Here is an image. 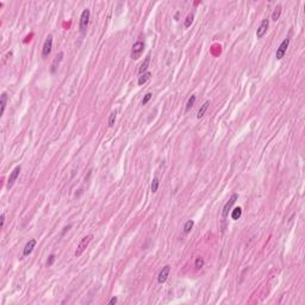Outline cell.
Here are the masks:
<instances>
[{"instance_id": "cell-4", "label": "cell", "mask_w": 305, "mask_h": 305, "mask_svg": "<svg viewBox=\"0 0 305 305\" xmlns=\"http://www.w3.org/2000/svg\"><path fill=\"white\" fill-rule=\"evenodd\" d=\"M290 41H291V38H290V36L289 37H286L284 41L281 42V44L279 45V48L277 49V53H275V57H277V60H281L284 55L286 54V50L289 48V44H290Z\"/></svg>"}, {"instance_id": "cell-28", "label": "cell", "mask_w": 305, "mask_h": 305, "mask_svg": "<svg viewBox=\"0 0 305 305\" xmlns=\"http://www.w3.org/2000/svg\"><path fill=\"white\" fill-rule=\"evenodd\" d=\"M71 228H72V225H68V227H66V228H64V230H63V231H62V235H64V233H66V231H68V230H69Z\"/></svg>"}, {"instance_id": "cell-15", "label": "cell", "mask_w": 305, "mask_h": 305, "mask_svg": "<svg viewBox=\"0 0 305 305\" xmlns=\"http://www.w3.org/2000/svg\"><path fill=\"white\" fill-rule=\"evenodd\" d=\"M209 105H210V101H209V100L205 101V103L201 105V107L198 110V113H197V118H198V119H200V118H201V117L205 114V112H206V110H207V107H209Z\"/></svg>"}, {"instance_id": "cell-20", "label": "cell", "mask_w": 305, "mask_h": 305, "mask_svg": "<svg viewBox=\"0 0 305 305\" xmlns=\"http://www.w3.org/2000/svg\"><path fill=\"white\" fill-rule=\"evenodd\" d=\"M159 184H160V181H159V178L155 177L153 179V181H151V186H150V190L153 193H156L157 192V188H159Z\"/></svg>"}, {"instance_id": "cell-7", "label": "cell", "mask_w": 305, "mask_h": 305, "mask_svg": "<svg viewBox=\"0 0 305 305\" xmlns=\"http://www.w3.org/2000/svg\"><path fill=\"white\" fill-rule=\"evenodd\" d=\"M169 273H170V266L169 265H166L164 267H162V270H160V273H159V275H157V281H159L160 284L166 283L167 279H168V277H169Z\"/></svg>"}, {"instance_id": "cell-10", "label": "cell", "mask_w": 305, "mask_h": 305, "mask_svg": "<svg viewBox=\"0 0 305 305\" xmlns=\"http://www.w3.org/2000/svg\"><path fill=\"white\" fill-rule=\"evenodd\" d=\"M36 240L35 238H32V240H30V241L25 244V247H24V249H23V256H28V255H30L31 253H32V250H34V248L36 247Z\"/></svg>"}, {"instance_id": "cell-14", "label": "cell", "mask_w": 305, "mask_h": 305, "mask_svg": "<svg viewBox=\"0 0 305 305\" xmlns=\"http://www.w3.org/2000/svg\"><path fill=\"white\" fill-rule=\"evenodd\" d=\"M6 103H7V93L2 92L1 93V97H0V105H1V112H0V114H1V116H2L4 112H5Z\"/></svg>"}, {"instance_id": "cell-11", "label": "cell", "mask_w": 305, "mask_h": 305, "mask_svg": "<svg viewBox=\"0 0 305 305\" xmlns=\"http://www.w3.org/2000/svg\"><path fill=\"white\" fill-rule=\"evenodd\" d=\"M62 58H63V53H60V54L54 58V61H53V63H51V69H50L51 73H55V72H56V69L58 68V64H60V62L62 61Z\"/></svg>"}, {"instance_id": "cell-12", "label": "cell", "mask_w": 305, "mask_h": 305, "mask_svg": "<svg viewBox=\"0 0 305 305\" xmlns=\"http://www.w3.org/2000/svg\"><path fill=\"white\" fill-rule=\"evenodd\" d=\"M151 78V73L150 72H146V73H143V74H141V76L138 78V85L140 86H142V85H144L149 79Z\"/></svg>"}, {"instance_id": "cell-22", "label": "cell", "mask_w": 305, "mask_h": 305, "mask_svg": "<svg viewBox=\"0 0 305 305\" xmlns=\"http://www.w3.org/2000/svg\"><path fill=\"white\" fill-rule=\"evenodd\" d=\"M193 19H194V14L193 13H190L187 17H186V19H185V28H190L192 25V23H193Z\"/></svg>"}, {"instance_id": "cell-8", "label": "cell", "mask_w": 305, "mask_h": 305, "mask_svg": "<svg viewBox=\"0 0 305 305\" xmlns=\"http://www.w3.org/2000/svg\"><path fill=\"white\" fill-rule=\"evenodd\" d=\"M51 48H53V36H48L47 39L44 41V44H43L42 48V56L47 57L51 53Z\"/></svg>"}, {"instance_id": "cell-24", "label": "cell", "mask_w": 305, "mask_h": 305, "mask_svg": "<svg viewBox=\"0 0 305 305\" xmlns=\"http://www.w3.org/2000/svg\"><path fill=\"white\" fill-rule=\"evenodd\" d=\"M151 97H153V94H151V93H150V92L147 93V94L144 95V98L142 99V101H141V104H142V105H147V104L149 103V100L151 99Z\"/></svg>"}, {"instance_id": "cell-3", "label": "cell", "mask_w": 305, "mask_h": 305, "mask_svg": "<svg viewBox=\"0 0 305 305\" xmlns=\"http://www.w3.org/2000/svg\"><path fill=\"white\" fill-rule=\"evenodd\" d=\"M143 50H144V42L142 41H137V42L132 45V49H131V57L134 60H138L141 55H142Z\"/></svg>"}, {"instance_id": "cell-19", "label": "cell", "mask_w": 305, "mask_h": 305, "mask_svg": "<svg viewBox=\"0 0 305 305\" xmlns=\"http://www.w3.org/2000/svg\"><path fill=\"white\" fill-rule=\"evenodd\" d=\"M193 225H194V222H193V220H187V222L185 223V225H184V234H188V233L192 230Z\"/></svg>"}, {"instance_id": "cell-27", "label": "cell", "mask_w": 305, "mask_h": 305, "mask_svg": "<svg viewBox=\"0 0 305 305\" xmlns=\"http://www.w3.org/2000/svg\"><path fill=\"white\" fill-rule=\"evenodd\" d=\"M5 224V213H1V228H4Z\"/></svg>"}, {"instance_id": "cell-23", "label": "cell", "mask_w": 305, "mask_h": 305, "mask_svg": "<svg viewBox=\"0 0 305 305\" xmlns=\"http://www.w3.org/2000/svg\"><path fill=\"white\" fill-rule=\"evenodd\" d=\"M116 117H117V112H116V111L110 114V117H109V122H107V123H109V127H110V128H112V127L114 125V122H116Z\"/></svg>"}, {"instance_id": "cell-16", "label": "cell", "mask_w": 305, "mask_h": 305, "mask_svg": "<svg viewBox=\"0 0 305 305\" xmlns=\"http://www.w3.org/2000/svg\"><path fill=\"white\" fill-rule=\"evenodd\" d=\"M281 5H277V7L274 8V11H273V13H272V21H277L279 19V17H280V14H281Z\"/></svg>"}, {"instance_id": "cell-6", "label": "cell", "mask_w": 305, "mask_h": 305, "mask_svg": "<svg viewBox=\"0 0 305 305\" xmlns=\"http://www.w3.org/2000/svg\"><path fill=\"white\" fill-rule=\"evenodd\" d=\"M21 170V166H17V167L12 170V173L10 174V178H8V181H7V186H6L8 190H10V188H11V187L14 185V183L17 181V179H18V177H19Z\"/></svg>"}, {"instance_id": "cell-25", "label": "cell", "mask_w": 305, "mask_h": 305, "mask_svg": "<svg viewBox=\"0 0 305 305\" xmlns=\"http://www.w3.org/2000/svg\"><path fill=\"white\" fill-rule=\"evenodd\" d=\"M55 255L54 254H51V255L48 257V260H47V267H50V266H53V263L55 262Z\"/></svg>"}, {"instance_id": "cell-26", "label": "cell", "mask_w": 305, "mask_h": 305, "mask_svg": "<svg viewBox=\"0 0 305 305\" xmlns=\"http://www.w3.org/2000/svg\"><path fill=\"white\" fill-rule=\"evenodd\" d=\"M117 302H118V299L116 298V297H113V298H111V299H110V302H109V304H110V305H113V304H116Z\"/></svg>"}, {"instance_id": "cell-9", "label": "cell", "mask_w": 305, "mask_h": 305, "mask_svg": "<svg viewBox=\"0 0 305 305\" xmlns=\"http://www.w3.org/2000/svg\"><path fill=\"white\" fill-rule=\"evenodd\" d=\"M268 26H270V19L266 18V19H263V21H261L260 26H259L257 30H256V37H257V38H262L263 35L267 32Z\"/></svg>"}, {"instance_id": "cell-21", "label": "cell", "mask_w": 305, "mask_h": 305, "mask_svg": "<svg viewBox=\"0 0 305 305\" xmlns=\"http://www.w3.org/2000/svg\"><path fill=\"white\" fill-rule=\"evenodd\" d=\"M204 265H205V261H204V259L203 257H197L196 259V262H194V267H196V270H200V268H203L204 267Z\"/></svg>"}, {"instance_id": "cell-18", "label": "cell", "mask_w": 305, "mask_h": 305, "mask_svg": "<svg viewBox=\"0 0 305 305\" xmlns=\"http://www.w3.org/2000/svg\"><path fill=\"white\" fill-rule=\"evenodd\" d=\"M194 103H196V95H191L188 100H187V103H186V107H185V111L187 112V111H190L193 105H194Z\"/></svg>"}, {"instance_id": "cell-1", "label": "cell", "mask_w": 305, "mask_h": 305, "mask_svg": "<svg viewBox=\"0 0 305 305\" xmlns=\"http://www.w3.org/2000/svg\"><path fill=\"white\" fill-rule=\"evenodd\" d=\"M90 17H91V11L88 8H85L82 11V13L80 16V23H79V29H80V32L81 34H85L87 26H88V23H90Z\"/></svg>"}, {"instance_id": "cell-2", "label": "cell", "mask_w": 305, "mask_h": 305, "mask_svg": "<svg viewBox=\"0 0 305 305\" xmlns=\"http://www.w3.org/2000/svg\"><path fill=\"white\" fill-rule=\"evenodd\" d=\"M92 238H93V235H87L85 237H82V240L80 241V243H79L78 247H76V250H75V253H74L75 257H79V256L82 255V253H84L85 249L88 247V244H90V242L92 241Z\"/></svg>"}, {"instance_id": "cell-13", "label": "cell", "mask_w": 305, "mask_h": 305, "mask_svg": "<svg viewBox=\"0 0 305 305\" xmlns=\"http://www.w3.org/2000/svg\"><path fill=\"white\" fill-rule=\"evenodd\" d=\"M149 63H150V55H148V56L144 58L143 63L141 64V67H140V69H138V73H140V74L146 73L147 69H148V67H149Z\"/></svg>"}, {"instance_id": "cell-5", "label": "cell", "mask_w": 305, "mask_h": 305, "mask_svg": "<svg viewBox=\"0 0 305 305\" xmlns=\"http://www.w3.org/2000/svg\"><path fill=\"white\" fill-rule=\"evenodd\" d=\"M237 198H238V194H237V193H234V194L230 197V199L225 203V205L223 207V211H222V217H223V218H227L228 217L229 211L231 210V207H233V205L235 204V201L237 200Z\"/></svg>"}, {"instance_id": "cell-17", "label": "cell", "mask_w": 305, "mask_h": 305, "mask_svg": "<svg viewBox=\"0 0 305 305\" xmlns=\"http://www.w3.org/2000/svg\"><path fill=\"white\" fill-rule=\"evenodd\" d=\"M241 216H242V209L240 206L238 207H235L234 210L231 211V218L234 220H237Z\"/></svg>"}]
</instances>
